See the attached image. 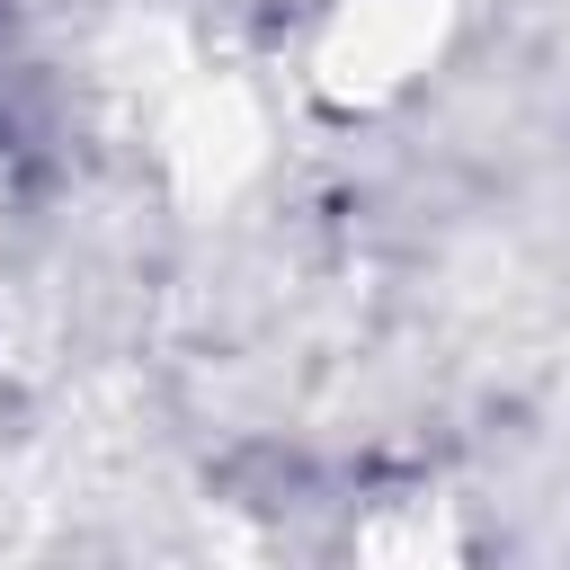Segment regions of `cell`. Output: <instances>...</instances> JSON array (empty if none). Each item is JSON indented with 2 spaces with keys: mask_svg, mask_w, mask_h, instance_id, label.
<instances>
[{
  "mask_svg": "<svg viewBox=\"0 0 570 570\" xmlns=\"http://www.w3.org/2000/svg\"><path fill=\"white\" fill-rule=\"evenodd\" d=\"M365 570H454V543L428 508H392L365 534Z\"/></svg>",
  "mask_w": 570,
  "mask_h": 570,
  "instance_id": "7a4b0ae2",
  "label": "cell"
},
{
  "mask_svg": "<svg viewBox=\"0 0 570 570\" xmlns=\"http://www.w3.org/2000/svg\"><path fill=\"white\" fill-rule=\"evenodd\" d=\"M0 205H9V187H0Z\"/></svg>",
  "mask_w": 570,
  "mask_h": 570,
  "instance_id": "3957f363",
  "label": "cell"
},
{
  "mask_svg": "<svg viewBox=\"0 0 570 570\" xmlns=\"http://www.w3.org/2000/svg\"><path fill=\"white\" fill-rule=\"evenodd\" d=\"M454 36V0H330L303 36V89L338 116L410 98Z\"/></svg>",
  "mask_w": 570,
  "mask_h": 570,
  "instance_id": "6da1fadb",
  "label": "cell"
}]
</instances>
